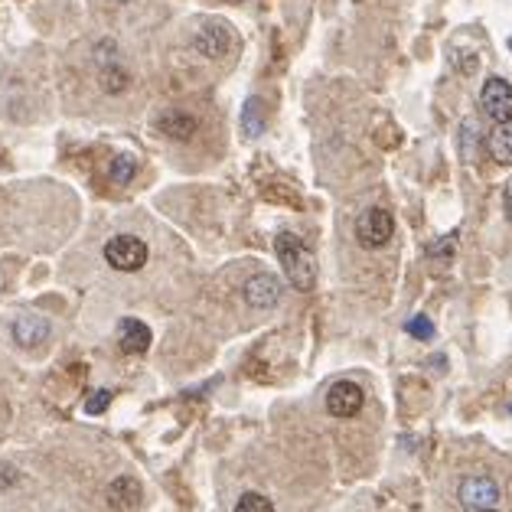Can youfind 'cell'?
I'll return each mask as SVG.
<instances>
[{
	"mask_svg": "<svg viewBox=\"0 0 512 512\" xmlns=\"http://www.w3.org/2000/svg\"><path fill=\"white\" fill-rule=\"evenodd\" d=\"M476 512H496V509H476Z\"/></svg>",
	"mask_w": 512,
	"mask_h": 512,
	"instance_id": "44dd1931",
	"label": "cell"
},
{
	"mask_svg": "<svg viewBox=\"0 0 512 512\" xmlns=\"http://www.w3.org/2000/svg\"><path fill=\"white\" fill-rule=\"evenodd\" d=\"M274 252H278L281 268H284V274H288V281L297 291L314 288L317 261H314V255H310V248H307L294 232H281L278 239H274Z\"/></svg>",
	"mask_w": 512,
	"mask_h": 512,
	"instance_id": "6da1fadb",
	"label": "cell"
},
{
	"mask_svg": "<svg viewBox=\"0 0 512 512\" xmlns=\"http://www.w3.org/2000/svg\"><path fill=\"white\" fill-rule=\"evenodd\" d=\"M13 340L20 346H43L49 340V324H46L43 317H20L17 324H13Z\"/></svg>",
	"mask_w": 512,
	"mask_h": 512,
	"instance_id": "8fae6325",
	"label": "cell"
},
{
	"mask_svg": "<svg viewBox=\"0 0 512 512\" xmlns=\"http://www.w3.org/2000/svg\"><path fill=\"white\" fill-rule=\"evenodd\" d=\"M490 153L496 163H512V125H499L490 135Z\"/></svg>",
	"mask_w": 512,
	"mask_h": 512,
	"instance_id": "5bb4252c",
	"label": "cell"
},
{
	"mask_svg": "<svg viewBox=\"0 0 512 512\" xmlns=\"http://www.w3.org/2000/svg\"><path fill=\"white\" fill-rule=\"evenodd\" d=\"M506 216H509V222H512V189L506 193Z\"/></svg>",
	"mask_w": 512,
	"mask_h": 512,
	"instance_id": "ffe728a7",
	"label": "cell"
},
{
	"mask_svg": "<svg viewBox=\"0 0 512 512\" xmlns=\"http://www.w3.org/2000/svg\"><path fill=\"white\" fill-rule=\"evenodd\" d=\"M117 346L127 356H141V352L151 350V330L141 320H121L117 326Z\"/></svg>",
	"mask_w": 512,
	"mask_h": 512,
	"instance_id": "52a82bcc",
	"label": "cell"
},
{
	"mask_svg": "<svg viewBox=\"0 0 512 512\" xmlns=\"http://www.w3.org/2000/svg\"><path fill=\"white\" fill-rule=\"evenodd\" d=\"M362 408V388L356 382H336V386L326 392V412L333 418H352V414H360Z\"/></svg>",
	"mask_w": 512,
	"mask_h": 512,
	"instance_id": "5b68a950",
	"label": "cell"
},
{
	"mask_svg": "<svg viewBox=\"0 0 512 512\" xmlns=\"http://www.w3.org/2000/svg\"><path fill=\"white\" fill-rule=\"evenodd\" d=\"M404 330L412 333L414 340H431V336H434V326L428 324L424 317H414V320H412V324H408V326H404Z\"/></svg>",
	"mask_w": 512,
	"mask_h": 512,
	"instance_id": "ac0fdd59",
	"label": "cell"
},
{
	"mask_svg": "<svg viewBox=\"0 0 512 512\" xmlns=\"http://www.w3.org/2000/svg\"><path fill=\"white\" fill-rule=\"evenodd\" d=\"M245 300L258 310L265 307H274L281 300V281L274 274H255L248 284H245Z\"/></svg>",
	"mask_w": 512,
	"mask_h": 512,
	"instance_id": "8992f818",
	"label": "cell"
},
{
	"mask_svg": "<svg viewBox=\"0 0 512 512\" xmlns=\"http://www.w3.org/2000/svg\"><path fill=\"white\" fill-rule=\"evenodd\" d=\"M392 235H395V219L382 206L366 209L360 222H356V239H360L362 248H382V245H388Z\"/></svg>",
	"mask_w": 512,
	"mask_h": 512,
	"instance_id": "7a4b0ae2",
	"label": "cell"
},
{
	"mask_svg": "<svg viewBox=\"0 0 512 512\" xmlns=\"http://www.w3.org/2000/svg\"><path fill=\"white\" fill-rule=\"evenodd\" d=\"M235 512H274V506H271L268 496H261V493H245L242 499H239V506H235Z\"/></svg>",
	"mask_w": 512,
	"mask_h": 512,
	"instance_id": "2e32d148",
	"label": "cell"
},
{
	"mask_svg": "<svg viewBox=\"0 0 512 512\" xmlns=\"http://www.w3.org/2000/svg\"><path fill=\"white\" fill-rule=\"evenodd\" d=\"M105 258L115 271H141L147 265V245L135 235H115L105 245Z\"/></svg>",
	"mask_w": 512,
	"mask_h": 512,
	"instance_id": "3957f363",
	"label": "cell"
},
{
	"mask_svg": "<svg viewBox=\"0 0 512 512\" xmlns=\"http://www.w3.org/2000/svg\"><path fill=\"white\" fill-rule=\"evenodd\" d=\"M108 402H111V392H105V388H101V392H95V395L89 398V404H85V408H89V414H101L105 408H108Z\"/></svg>",
	"mask_w": 512,
	"mask_h": 512,
	"instance_id": "d6986e66",
	"label": "cell"
},
{
	"mask_svg": "<svg viewBox=\"0 0 512 512\" xmlns=\"http://www.w3.org/2000/svg\"><path fill=\"white\" fill-rule=\"evenodd\" d=\"M509 49H512V37H509Z\"/></svg>",
	"mask_w": 512,
	"mask_h": 512,
	"instance_id": "603a6c76",
	"label": "cell"
},
{
	"mask_svg": "<svg viewBox=\"0 0 512 512\" xmlns=\"http://www.w3.org/2000/svg\"><path fill=\"white\" fill-rule=\"evenodd\" d=\"M265 125H268V108H265V101L248 99L242 108V131L248 137H258V135H265Z\"/></svg>",
	"mask_w": 512,
	"mask_h": 512,
	"instance_id": "4fadbf2b",
	"label": "cell"
},
{
	"mask_svg": "<svg viewBox=\"0 0 512 512\" xmlns=\"http://www.w3.org/2000/svg\"><path fill=\"white\" fill-rule=\"evenodd\" d=\"M108 503L115 509H135L141 503V486L131 476H117L115 483L108 486Z\"/></svg>",
	"mask_w": 512,
	"mask_h": 512,
	"instance_id": "7c38bea8",
	"label": "cell"
},
{
	"mask_svg": "<svg viewBox=\"0 0 512 512\" xmlns=\"http://www.w3.org/2000/svg\"><path fill=\"white\" fill-rule=\"evenodd\" d=\"M157 127H161L167 137H173V141H189V137L196 135L199 121L193 115H187V111H163Z\"/></svg>",
	"mask_w": 512,
	"mask_h": 512,
	"instance_id": "30bf717a",
	"label": "cell"
},
{
	"mask_svg": "<svg viewBox=\"0 0 512 512\" xmlns=\"http://www.w3.org/2000/svg\"><path fill=\"white\" fill-rule=\"evenodd\" d=\"M115 4H125V0H115Z\"/></svg>",
	"mask_w": 512,
	"mask_h": 512,
	"instance_id": "7402d4cb",
	"label": "cell"
},
{
	"mask_svg": "<svg viewBox=\"0 0 512 512\" xmlns=\"http://www.w3.org/2000/svg\"><path fill=\"white\" fill-rule=\"evenodd\" d=\"M193 46H196L206 59H219V56H225L229 49H232V37H229V30H225V27L213 23V27L199 30L196 39H193Z\"/></svg>",
	"mask_w": 512,
	"mask_h": 512,
	"instance_id": "ba28073f",
	"label": "cell"
},
{
	"mask_svg": "<svg viewBox=\"0 0 512 512\" xmlns=\"http://www.w3.org/2000/svg\"><path fill=\"white\" fill-rule=\"evenodd\" d=\"M460 499H464V506L473 512L490 509V506L499 499V486H496L493 480H467L464 490H460Z\"/></svg>",
	"mask_w": 512,
	"mask_h": 512,
	"instance_id": "9c48e42d",
	"label": "cell"
},
{
	"mask_svg": "<svg viewBox=\"0 0 512 512\" xmlns=\"http://www.w3.org/2000/svg\"><path fill=\"white\" fill-rule=\"evenodd\" d=\"M135 173H137V161L131 157V153H121V157H115V161H111L108 177L117 183V187H125V183L135 180Z\"/></svg>",
	"mask_w": 512,
	"mask_h": 512,
	"instance_id": "9a60e30c",
	"label": "cell"
},
{
	"mask_svg": "<svg viewBox=\"0 0 512 512\" xmlns=\"http://www.w3.org/2000/svg\"><path fill=\"white\" fill-rule=\"evenodd\" d=\"M101 89L117 95V91L127 89V73L125 69H108V73H101Z\"/></svg>",
	"mask_w": 512,
	"mask_h": 512,
	"instance_id": "e0dca14e",
	"label": "cell"
},
{
	"mask_svg": "<svg viewBox=\"0 0 512 512\" xmlns=\"http://www.w3.org/2000/svg\"><path fill=\"white\" fill-rule=\"evenodd\" d=\"M480 105L496 125H512V85L506 79H486L480 89Z\"/></svg>",
	"mask_w": 512,
	"mask_h": 512,
	"instance_id": "277c9868",
	"label": "cell"
}]
</instances>
